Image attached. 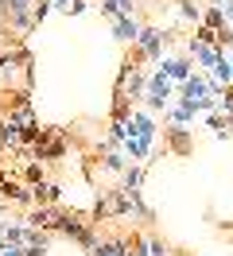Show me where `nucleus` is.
Wrapping results in <instances>:
<instances>
[{
	"mask_svg": "<svg viewBox=\"0 0 233 256\" xmlns=\"http://www.w3.org/2000/svg\"><path fill=\"white\" fill-rule=\"evenodd\" d=\"M171 43H179V32H175V28H163V24H155V20H148L144 32H140V39L124 50V54H132V62H136V66H148V70H152V66L163 62V54H167Z\"/></svg>",
	"mask_w": 233,
	"mask_h": 256,
	"instance_id": "f257e3e1",
	"label": "nucleus"
},
{
	"mask_svg": "<svg viewBox=\"0 0 233 256\" xmlns=\"http://www.w3.org/2000/svg\"><path fill=\"white\" fill-rule=\"evenodd\" d=\"M0 24L20 39H31L39 32L35 24V0H0Z\"/></svg>",
	"mask_w": 233,
	"mask_h": 256,
	"instance_id": "f03ea898",
	"label": "nucleus"
},
{
	"mask_svg": "<svg viewBox=\"0 0 233 256\" xmlns=\"http://www.w3.org/2000/svg\"><path fill=\"white\" fill-rule=\"evenodd\" d=\"M66 152H70V128H43V136L35 144V160L55 163V160H66Z\"/></svg>",
	"mask_w": 233,
	"mask_h": 256,
	"instance_id": "7ed1b4c3",
	"label": "nucleus"
},
{
	"mask_svg": "<svg viewBox=\"0 0 233 256\" xmlns=\"http://www.w3.org/2000/svg\"><path fill=\"white\" fill-rule=\"evenodd\" d=\"M159 148H163L167 156H175V160L190 156V152H194V128H190V124H163V140H159Z\"/></svg>",
	"mask_w": 233,
	"mask_h": 256,
	"instance_id": "20e7f679",
	"label": "nucleus"
},
{
	"mask_svg": "<svg viewBox=\"0 0 233 256\" xmlns=\"http://www.w3.org/2000/svg\"><path fill=\"white\" fill-rule=\"evenodd\" d=\"M183 54L198 66V70H214L217 58L225 54V47H210V43H198L194 35H186V39H183Z\"/></svg>",
	"mask_w": 233,
	"mask_h": 256,
	"instance_id": "39448f33",
	"label": "nucleus"
},
{
	"mask_svg": "<svg viewBox=\"0 0 233 256\" xmlns=\"http://www.w3.org/2000/svg\"><path fill=\"white\" fill-rule=\"evenodd\" d=\"M144 24H148V12H140V16H121V20H113V24H109V32H113V39H117V43L128 50V47L140 39Z\"/></svg>",
	"mask_w": 233,
	"mask_h": 256,
	"instance_id": "423d86ee",
	"label": "nucleus"
},
{
	"mask_svg": "<svg viewBox=\"0 0 233 256\" xmlns=\"http://www.w3.org/2000/svg\"><path fill=\"white\" fill-rule=\"evenodd\" d=\"M93 8L113 24V20H121V16H140L144 12V0H93Z\"/></svg>",
	"mask_w": 233,
	"mask_h": 256,
	"instance_id": "0eeeda50",
	"label": "nucleus"
},
{
	"mask_svg": "<svg viewBox=\"0 0 233 256\" xmlns=\"http://www.w3.org/2000/svg\"><path fill=\"white\" fill-rule=\"evenodd\" d=\"M159 70H163V74H167V78L175 82V86H183V82L190 78V74H194L198 66L190 62L186 54H163V62H159Z\"/></svg>",
	"mask_w": 233,
	"mask_h": 256,
	"instance_id": "6e6552de",
	"label": "nucleus"
},
{
	"mask_svg": "<svg viewBox=\"0 0 233 256\" xmlns=\"http://www.w3.org/2000/svg\"><path fill=\"white\" fill-rule=\"evenodd\" d=\"M171 8H175L179 28H190V32H194V28L202 24V8H206V4H202V0H175Z\"/></svg>",
	"mask_w": 233,
	"mask_h": 256,
	"instance_id": "1a4fd4ad",
	"label": "nucleus"
},
{
	"mask_svg": "<svg viewBox=\"0 0 233 256\" xmlns=\"http://www.w3.org/2000/svg\"><path fill=\"white\" fill-rule=\"evenodd\" d=\"M144 175H148V167H144V163H132V167L121 175V182H117V186H121V190H128L132 198H144Z\"/></svg>",
	"mask_w": 233,
	"mask_h": 256,
	"instance_id": "9d476101",
	"label": "nucleus"
},
{
	"mask_svg": "<svg viewBox=\"0 0 233 256\" xmlns=\"http://www.w3.org/2000/svg\"><path fill=\"white\" fill-rule=\"evenodd\" d=\"M55 210L59 206H31V210H24V225H28V229H51V225H55Z\"/></svg>",
	"mask_w": 233,
	"mask_h": 256,
	"instance_id": "9b49d317",
	"label": "nucleus"
},
{
	"mask_svg": "<svg viewBox=\"0 0 233 256\" xmlns=\"http://www.w3.org/2000/svg\"><path fill=\"white\" fill-rule=\"evenodd\" d=\"M128 167H132V160L124 156V148H113V152L101 156V171H105V175H117V178H121Z\"/></svg>",
	"mask_w": 233,
	"mask_h": 256,
	"instance_id": "f8f14e48",
	"label": "nucleus"
},
{
	"mask_svg": "<svg viewBox=\"0 0 233 256\" xmlns=\"http://www.w3.org/2000/svg\"><path fill=\"white\" fill-rule=\"evenodd\" d=\"M144 256H175L167 237H159L155 229H144Z\"/></svg>",
	"mask_w": 233,
	"mask_h": 256,
	"instance_id": "ddd939ff",
	"label": "nucleus"
},
{
	"mask_svg": "<svg viewBox=\"0 0 233 256\" xmlns=\"http://www.w3.org/2000/svg\"><path fill=\"white\" fill-rule=\"evenodd\" d=\"M59 202H62V186L51 182V178H43L35 186V206H59Z\"/></svg>",
	"mask_w": 233,
	"mask_h": 256,
	"instance_id": "4468645a",
	"label": "nucleus"
},
{
	"mask_svg": "<svg viewBox=\"0 0 233 256\" xmlns=\"http://www.w3.org/2000/svg\"><path fill=\"white\" fill-rule=\"evenodd\" d=\"M132 109H136V105H132V97L124 94V90H113V105H109V116H124V120H128V116H132Z\"/></svg>",
	"mask_w": 233,
	"mask_h": 256,
	"instance_id": "2eb2a0df",
	"label": "nucleus"
},
{
	"mask_svg": "<svg viewBox=\"0 0 233 256\" xmlns=\"http://www.w3.org/2000/svg\"><path fill=\"white\" fill-rule=\"evenodd\" d=\"M202 24L214 28V32H225V28H229V24H225V12H221L217 4H206V8H202Z\"/></svg>",
	"mask_w": 233,
	"mask_h": 256,
	"instance_id": "dca6fc26",
	"label": "nucleus"
},
{
	"mask_svg": "<svg viewBox=\"0 0 233 256\" xmlns=\"http://www.w3.org/2000/svg\"><path fill=\"white\" fill-rule=\"evenodd\" d=\"M43 178H47V171H43V163H39V160L24 163V182H28V186H39Z\"/></svg>",
	"mask_w": 233,
	"mask_h": 256,
	"instance_id": "f3484780",
	"label": "nucleus"
},
{
	"mask_svg": "<svg viewBox=\"0 0 233 256\" xmlns=\"http://www.w3.org/2000/svg\"><path fill=\"white\" fill-rule=\"evenodd\" d=\"M90 8V0H70V8H66V16H82Z\"/></svg>",
	"mask_w": 233,
	"mask_h": 256,
	"instance_id": "a211bd4d",
	"label": "nucleus"
},
{
	"mask_svg": "<svg viewBox=\"0 0 233 256\" xmlns=\"http://www.w3.org/2000/svg\"><path fill=\"white\" fill-rule=\"evenodd\" d=\"M51 12H55V8H51V4H35V24H43V20L51 16Z\"/></svg>",
	"mask_w": 233,
	"mask_h": 256,
	"instance_id": "6ab92c4d",
	"label": "nucleus"
},
{
	"mask_svg": "<svg viewBox=\"0 0 233 256\" xmlns=\"http://www.w3.org/2000/svg\"><path fill=\"white\" fill-rule=\"evenodd\" d=\"M217 8H221V12H225V24H229V28H233V0H221V4H217Z\"/></svg>",
	"mask_w": 233,
	"mask_h": 256,
	"instance_id": "aec40b11",
	"label": "nucleus"
},
{
	"mask_svg": "<svg viewBox=\"0 0 233 256\" xmlns=\"http://www.w3.org/2000/svg\"><path fill=\"white\" fill-rule=\"evenodd\" d=\"M225 58H233V43H229V47H225Z\"/></svg>",
	"mask_w": 233,
	"mask_h": 256,
	"instance_id": "412c9836",
	"label": "nucleus"
},
{
	"mask_svg": "<svg viewBox=\"0 0 233 256\" xmlns=\"http://www.w3.org/2000/svg\"><path fill=\"white\" fill-rule=\"evenodd\" d=\"M202 4H210V0H202Z\"/></svg>",
	"mask_w": 233,
	"mask_h": 256,
	"instance_id": "4be33fe9",
	"label": "nucleus"
}]
</instances>
